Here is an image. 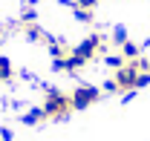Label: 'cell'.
Wrapping results in <instances>:
<instances>
[{
	"label": "cell",
	"mask_w": 150,
	"mask_h": 141,
	"mask_svg": "<svg viewBox=\"0 0 150 141\" xmlns=\"http://www.w3.org/2000/svg\"><path fill=\"white\" fill-rule=\"evenodd\" d=\"M40 109H43V115H46L49 121H64V118H69V112H72V98H69L67 92H61V89L49 87Z\"/></svg>",
	"instance_id": "6da1fadb"
},
{
	"label": "cell",
	"mask_w": 150,
	"mask_h": 141,
	"mask_svg": "<svg viewBox=\"0 0 150 141\" xmlns=\"http://www.w3.org/2000/svg\"><path fill=\"white\" fill-rule=\"evenodd\" d=\"M139 78H142V69H139V63L136 61H127L121 69H115V87L118 92H133V89H139Z\"/></svg>",
	"instance_id": "7a4b0ae2"
},
{
	"label": "cell",
	"mask_w": 150,
	"mask_h": 141,
	"mask_svg": "<svg viewBox=\"0 0 150 141\" xmlns=\"http://www.w3.org/2000/svg\"><path fill=\"white\" fill-rule=\"evenodd\" d=\"M69 98H72V109H87V106H93L101 98V89L93 87V84H78L69 92Z\"/></svg>",
	"instance_id": "3957f363"
},
{
	"label": "cell",
	"mask_w": 150,
	"mask_h": 141,
	"mask_svg": "<svg viewBox=\"0 0 150 141\" xmlns=\"http://www.w3.org/2000/svg\"><path fill=\"white\" fill-rule=\"evenodd\" d=\"M101 49H104V37H101V35H87V37H84V40H81V43L72 49V55L78 58V61L90 63V61H93Z\"/></svg>",
	"instance_id": "277c9868"
},
{
	"label": "cell",
	"mask_w": 150,
	"mask_h": 141,
	"mask_svg": "<svg viewBox=\"0 0 150 141\" xmlns=\"http://www.w3.org/2000/svg\"><path fill=\"white\" fill-rule=\"evenodd\" d=\"M23 32H26L29 40H46V32H43V26H40V23H26V29H23Z\"/></svg>",
	"instance_id": "5b68a950"
},
{
	"label": "cell",
	"mask_w": 150,
	"mask_h": 141,
	"mask_svg": "<svg viewBox=\"0 0 150 141\" xmlns=\"http://www.w3.org/2000/svg\"><path fill=\"white\" fill-rule=\"evenodd\" d=\"M139 52H142V49H139L133 40H127V43L121 46V55H124V61H136V58H139Z\"/></svg>",
	"instance_id": "8992f818"
},
{
	"label": "cell",
	"mask_w": 150,
	"mask_h": 141,
	"mask_svg": "<svg viewBox=\"0 0 150 141\" xmlns=\"http://www.w3.org/2000/svg\"><path fill=\"white\" fill-rule=\"evenodd\" d=\"M12 75H15V69H12L9 58H0V84L3 81H12Z\"/></svg>",
	"instance_id": "52a82bcc"
},
{
	"label": "cell",
	"mask_w": 150,
	"mask_h": 141,
	"mask_svg": "<svg viewBox=\"0 0 150 141\" xmlns=\"http://www.w3.org/2000/svg\"><path fill=\"white\" fill-rule=\"evenodd\" d=\"M23 121H26V124H38V121H46V115H43V109L38 106V109H32V112L23 115Z\"/></svg>",
	"instance_id": "ba28073f"
},
{
	"label": "cell",
	"mask_w": 150,
	"mask_h": 141,
	"mask_svg": "<svg viewBox=\"0 0 150 141\" xmlns=\"http://www.w3.org/2000/svg\"><path fill=\"white\" fill-rule=\"evenodd\" d=\"M104 63H107V66H112V69H121L127 61H124V55H107V58H104Z\"/></svg>",
	"instance_id": "9c48e42d"
},
{
	"label": "cell",
	"mask_w": 150,
	"mask_h": 141,
	"mask_svg": "<svg viewBox=\"0 0 150 141\" xmlns=\"http://www.w3.org/2000/svg\"><path fill=\"white\" fill-rule=\"evenodd\" d=\"M112 43H118V46L127 43V29H124V26H115V29H112Z\"/></svg>",
	"instance_id": "30bf717a"
},
{
	"label": "cell",
	"mask_w": 150,
	"mask_h": 141,
	"mask_svg": "<svg viewBox=\"0 0 150 141\" xmlns=\"http://www.w3.org/2000/svg\"><path fill=\"white\" fill-rule=\"evenodd\" d=\"M75 20H81V23H93V9H78L75 6Z\"/></svg>",
	"instance_id": "8fae6325"
},
{
	"label": "cell",
	"mask_w": 150,
	"mask_h": 141,
	"mask_svg": "<svg viewBox=\"0 0 150 141\" xmlns=\"http://www.w3.org/2000/svg\"><path fill=\"white\" fill-rule=\"evenodd\" d=\"M35 18H38L35 9H26V12H23V18H20V23H23V26H26V23H35Z\"/></svg>",
	"instance_id": "7c38bea8"
},
{
	"label": "cell",
	"mask_w": 150,
	"mask_h": 141,
	"mask_svg": "<svg viewBox=\"0 0 150 141\" xmlns=\"http://www.w3.org/2000/svg\"><path fill=\"white\" fill-rule=\"evenodd\" d=\"M98 3H101V0H75V6H78V9H95Z\"/></svg>",
	"instance_id": "4fadbf2b"
},
{
	"label": "cell",
	"mask_w": 150,
	"mask_h": 141,
	"mask_svg": "<svg viewBox=\"0 0 150 141\" xmlns=\"http://www.w3.org/2000/svg\"><path fill=\"white\" fill-rule=\"evenodd\" d=\"M0 141H12V130H0Z\"/></svg>",
	"instance_id": "5bb4252c"
}]
</instances>
